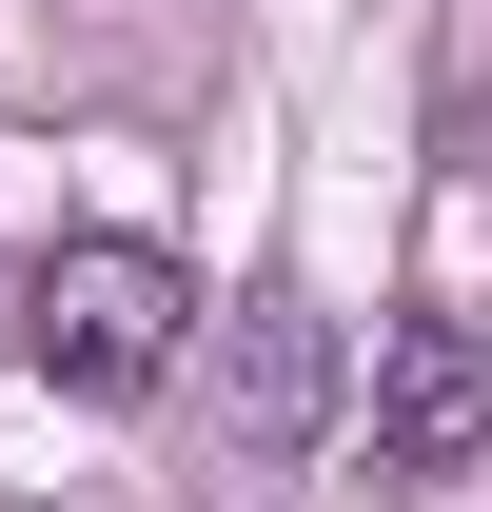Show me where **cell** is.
<instances>
[{"instance_id": "6da1fadb", "label": "cell", "mask_w": 492, "mask_h": 512, "mask_svg": "<svg viewBox=\"0 0 492 512\" xmlns=\"http://www.w3.org/2000/svg\"><path fill=\"white\" fill-rule=\"evenodd\" d=\"M20 355L60 394H99V414H138V394L197 355V276L158 237H60L40 276H20Z\"/></svg>"}, {"instance_id": "7a4b0ae2", "label": "cell", "mask_w": 492, "mask_h": 512, "mask_svg": "<svg viewBox=\"0 0 492 512\" xmlns=\"http://www.w3.org/2000/svg\"><path fill=\"white\" fill-rule=\"evenodd\" d=\"M355 473H374V493H453V473H492V335H473V316H394V335H374Z\"/></svg>"}, {"instance_id": "3957f363", "label": "cell", "mask_w": 492, "mask_h": 512, "mask_svg": "<svg viewBox=\"0 0 492 512\" xmlns=\"http://www.w3.org/2000/svg\"><path fill=\"white\" fill-rule=\"evenodd\" d=\"M197 355H217V453H256V473H296V453L335 434V316H315L296 276H256V296H217V316H197Z\"/></svg>"}, {"instance_id": "277c9868", "label": "cell", "mask_w": 492, "mask_h": 512, "mask_svg": "<svg viewBox=\"0 0 492 512\" xmlns=\"http://www.w3.org/2000/svg\"><path fill=\"white\" fill-rule=\"evenodd\" d=\"M453 178H492V99H453Z\"/></svg>"}]
</instances>
